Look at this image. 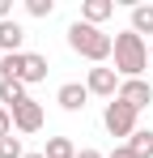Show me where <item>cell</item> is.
<instances>
[{"label": "cell", "instance_id": "cell-1", "mask_svg": "<svg viewBox=\"0 0 153 158\" xmlns=\"http://www.w3.org/2000/svg\"><path fill=\"white\" fill-rule=\"evenodd\" d=\"M68 47L81 60H89V64H106L115 56V34H106L102 26H89V22L76 17L73 26H68Z\"/></svg>", "mask_w": 153, "mask_h": 158}, {"label": "cell", "instance_id": "cell-2", "mask_svg": "<svg viewBox=\"0 0 153 158\" xmlns=\"http://www.w3.org/2000/svg\"><path fill=\"white\" fill-rule=\"evenodd\" d=\"M111 60H115V73L124 81H132V77H140V73L149 69V43L128 26V30L115 34V56H111Z\"/></svg>", "mask_w": 153, "mask_h": 158}, {"label": "cell", "instance_id": "cell-3", "mask_svg": "<svg viewBox=\"0 0 153 158\" xmlns=\"http://www.w3.org/2000/svg\"><path fill=\"white\" fill-rule=\"evenodd\" d=\"M119 85H124V77L115 73V64H94L85 73V90L94 98H119Z\"/></svg>", "mask_w": 153, "mask_h": 158}, {"label": "cell", "instance_id": "cell-4", "mask_svg": "<svg viewBox=\"0 0 153 158\" xmlns=\"http://www.w3.org/2000/svg\"><path fill=\"white\" fill-rule=\"evenodd\" d=\"M136 115H140V111H132V107L128 103H119V98H111V103H106V111H102V124H106V132H111V137H132V132H136Z\"/></svg>", "mask_w": 153, "mask_h": 158}, {"label": "cell", "instance_id": "cell-5", "mask_svg": "<svg viewBox=\"0 0 153 158\" xmlns=\"http://www.w3.org/2000/svg\"><path fill=\"white\" fill-rule=\"evenodd\" d=\"M43 124H47V111H43L38 98H26L22 107H13V128H17V137H34Z\"/></svg>", "mask_w": 153, "mask_h": 158}, {"label": "cell", "instance_id": "cell-6", "mask_svg": "<svg viewBox=\"0 0 153 158\" xmlns=\"http://www.w3.org/2000/svg\"><path fill=\"white\" fill-rule=\"evenodd\" d=\"M119 103H128L132 111H145V107H153V85L145 77H132L119 85Z\"/></svg>", "mask_w": 153, "mask_h": 158}, {"label": "cell", "instance_id": "cell-7", "mask_svg": "<svg viewBox=\"0 0 153 158\" xmlns=\"http://www.w3.org/2000/svg\"><path fill=\"white\" fill-rule=\"evenodd\" d=\"M55 103L64 107V111H85V103H89L85 81H64V85L55 90Z\"/></svg>", "mask_w": 153, "mask_h": 158}, {"label": "cell", "instance_id": "cell-8", "mask_svg": "<svg viewBox=\"0 0 153 158\" xmlns=\"http://www.w3.org/2000/svg\"><path fill=\"white\" fill-rule=\"evenodd\" d=\"M22 43H26V30H22V22H0V52L4 56H17L22 52Z\"/></svg>", "mask_w": 153, "mask_h": 158}, {"label": "cell", "instance_id": "cell-9", "mask_svg": "<svg viewBox=\"0 0 153 158\" xmlns=\"http://www.w3.org/2000/svg\"><path fill=\"white\" fill-rule=\"evenodd\" d=\"M47 73H51L47 56H38V52H26V73H22V85H38V81H47Z\"/></svg>", "mask_w": 153, "mask_h": 158}, {"label": "cell", "instance_id": "cell-10", "mask_svg": "<svg viewBox=\"0 0 153 158\" xmlns=\"http://www.w3.org/2000/svg\"><path fill=\"white\" fill-rule=\"evenodd\" d=\"M111 13H115V0H85L81 4V22H89V26H102Z\"/></svg>", "mask_w": 153, "mask_h": 158}, {"label": "cell", "instance_id": "cell-11", "mask_svg": "<svg viewBox=\"0 0 153 158\" xmlns=\"http://www.w3.org/2000/svg\"><path fill=\"white\" fill-rule=\"evenodd\" d=\"M124 145H128L136 158H153V128H136V132L124 141Z\"/></svg>", "mask_w": 153, "mask_h": 158}, {"label": "cell", "instance_id": "cell-12", "mask_svg": "<svg viewBox=\"0 0 153 158\" xmlns=\"http://www.w3.org/2000/svg\"><path fill=\"white\" fill-rule=\"evenodd\" d=\"M26 98H30V94H26L22 81H0V107H9V111H13V107H22Z\"/></svg>", "mask_w": 153, "mask_h": 158}, {"label": "cell", "instance_id": "cell-13", "mask_svg": "<svg viewBox=\"0 0 153 158\" xmlns=\"http://www.w3.org/2000/svg\"><path fill=\"white\" fill-rule=\"evenodd\" d=\"M22 73H26V52L0 56V81H22Z\"/></svg>", "mask_w": 153, "mask_h": 158}, {"label": "cell", "instance_id": "cell-14", "mask_svg": "<svg viewBox=\"0 0 153 158\" xmlns=\"http://www.w3.org/2000/svg\"><path fill=\"white\" fill-rule=\"evenodd\" d=\"M132 30L145 39V34H153V4H132Z\"/></svg>", "mask_w": 153, "mask_h": 158}, {"label": "cell", "instance_id": "cell-15", "mask_svg": "<svg viewBox=\"0 0 153 158\" xmlns=\"http://www.w3.org/2000/svg\"><path fill=\"white\" fill-rule=\"evenodd\" d=\"M43 154L47 158H76V145H73V137H47Z\"/></svg>", "mask_w": 153, "mask_h": 158}, {"label": "cell", "instance_id": "cell-16", "mask_svg": "<svg viewBox=\"0 0 153 158\" xmlns=\"http://www.w3.org/2000/svg\"><path fill=\"white\" fill-rule=\"evenodd\" d=\"M0 158H26V145H22V137H17V132L0 141Z\"/></svg>", "mask_w": 153, "mask_h": 158}, {"label": "cell", "instance_id": "cell-17", "mask_svg": "<svg viewBox=\"0 0 153 158\" xmlns=\"http://www.w3.org/2000/svg\"><path fill=\"white\" fill-rule=\"evenodd\" d=\"M26 13L30 17H51L55 13V0H26Z\"/></svg>", "mask_w": 153, "mask_h": 158}, {"label": "cell", "instance_id": "cell-18", "mask_svg": "<svg viewBox=\"0 0 153 158\" xmlns=\"http://www.w3.org/2000/svg\"><path fill=\"white\" fill-rule=\"evenodd\" d=\"M13 111H9V107H0V141H4V137H13Z\"/></svg>", "mask_w": 153, "mask_h": 158}, {"label": "cell", "instance_id": "cell-19", "mask_svg": "<svg viewBox=\"0 0 153 158\" xmlns=\"http://www.w3.org/2000/svg\"><path fill=\"white\" fill-rule=\"evenodd\" d=\"M76 158H106L102 150H94V145H85V150H76Z\"/></svg>", "mask_w": 153, "mask_h": 158}, {"label": "cell", "instance_id": "cell-20", "mask_svg": "<svg viewBox=\"0 0 153 158\" xmlns=\"http://www.w3.org/2000/svg\"><path fill=\"white\" fill-rule=\"evenodd\" d=\"M106 158H136V154H132L128 145H115V150H111V154H106Z\"/></svg>", "mask_w": 153, "mask_h": 158}, {"label": "cell", "instance_id": "cell-21", "mask_svg": "<svg viewBox=\"0 0 153 158\" xmlns=\"http://www.w3.org/2000/svg\"><path fill=\"white\" fill-rule=\"evenodd\" d=\"M9 17H13V4H9V0H0V22H9Z\"/></svg>", "mask_w": 153, "mask_h": 158}, {"label": "cell", "instance_id": "cell-22", "mask_svg": "<svg viewBox=\"0 0 153 158\" xmlns=\"http://www.w3.org/2000/svg\"><path fill=\"white\" fill-rule=\"evenodd\" d=\"M26 158H47V154H26Z\"/></svg>", "mask_w": 153, "mask_h": 158}, {"label": "cell", "instance_id": "cell-23", "mask_svg": "<svg viewBox=\"0 0 153 158\" xmlns=\"http://www.w3.org/2000/svg\"><path fill=\"white\" fill-rule=\"evenodd\" d=\"M149 60H153V47H149Z\"/></svg>", "mask_w": 153, "mask_h": 158}, {"label": "cell", "instance_id": "cell-24", "mask_svg": "<svg viewBox=\"0 0 153 158\" xmlns=\"http://www.w3.org/2000/svg\"><path fill=\"white\" fill-rule=\"evenodd\" d=\"M0 56H4V52H0Z\"/></svg>", "mask_w": 153, "mask_h": 158}]
</instances>
